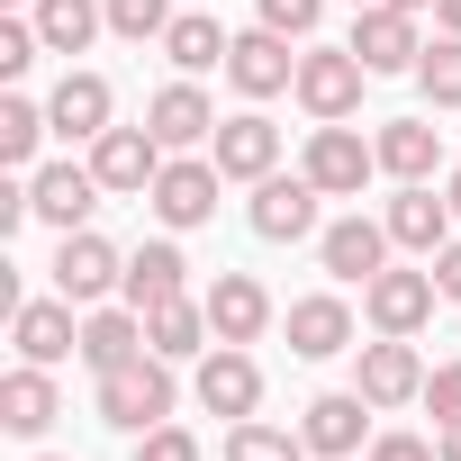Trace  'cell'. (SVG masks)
<instances>
[{
    "label": "cell",
    "instance_id": "cell-1",
    "mask_svg": "<svg viewBox=\"0 0 461 461\" xmlns=\"http://www.w3.org/2000/svg\"><path fill=\"white\" fill-rule=\"evenodd\" d=\"M100 425H118V434L172 425V362L163 353H136V362L100 371Z\"/></svg>",
    "mask_w": 461,
    "mask_h": 461
},
{
    "label": "cell",
    "instance_id": "cell-2",
    "mask_svg": "<svg viewBox=\"0 0 461 461\" xmlns=\"http://www.w3.org/2000/svg\"><path fill=\"white\" fill-rule=\"evenodd\" d=\"M362 82H371V64L353 55V46H308L299 55V109L326 127V118H353L362 109Z\"/></svg>",
    "mask_w": 461,
    "mask_h": 461
},
{
    "label": "cell",
    "instance_id": "cell-3",
    "mask_svg": "<svg viewBox=\"0 0 461 461\" xmlns=\"http://www.w3.org/2000/svg\"><path fill=\"white\" fill-rule=\"evenodd\" d=\"M299 172H308L326 199H362V181L380 172V145H362L344 118H326V127L308 136V163H299Z\"/></svg>",
    "mask_w": 461,
    "mask_h": 461
},
{
    "label": "cell",
    "instance_id": "cell-4",
    "mask_svg": "<svg viewBox=\"0 0 461 461\" xmlns=\"http://www.w3.org/2000/svg\"><path fill=\"white\" fill-rule=\"evenodd\" d=\"M127 281V254L109 245V236H91V226H73V236L55 245V290L73 299V308H91V299H109Z\"/></svg>",
    "mask_w": 461,
    "mask_h": 461
},
{
    "label": "cell",
    "instance_id": "cell-5",
    "mask_svg": "<svg viewBox=\"0 0 461 461\" xmlns=\"http://www.w3.org/2000/svg\"><path fill=\"white\" fill-rule=\"evenodd\" d=\"M317 199H326V190H317L308 172H290V181L272 172V181H254V208H245V217H254L263 245H299V236H317Z\"/></svg>",
    "mask_w": 461,
    "mask_h": 461
},
{
    "label": "cell",
    "instance_id": "cell-6",
    "mask_svg": "<svg viewBox=\"0 0 461 461\" xmlns=\"http://www.w3.org/2000/svg\"><path fill=\"white\" fill-rule=\"evenodd\" d=\"M226 82H236L245 100H272V91H299V55L281 28H245L236 46H226Z\"/></svg>",
    "mask_w": 461,
    "mask_h": 461
},
{
    "label": "cell",
    "instance_id": "cell-7",
    "mask_svg": "<svg viewBox=\"0 0 461 461\" xmlns=\"http://www.w3.org/2000/svg\"><path fill=\"white\" fill-rule=\"evenodd\" d=\"M91 172H100V190L145 199V190H154V172H163V136H154V127H109V136L91 145Z\"/></svg>",
    "mask_w": 461,
    "mask_h": 461
},
{
    "label": "cell",
    "instance_id": "cell-8",
    "mask_svg": "<svg viewBox=\"0 0 461 461\" xmlns=\"http://www.w3.org/2000/svg\"><path fill=\"white\" fill-rule=\"evenodd\" d=\"M217 163H199V154H181V163H163L154 172V190H145V208L163 217V226H208L217 217Z\"/></svg>",
    "mask_w": 461,
    "mask_h": 461
},
{
    "label": "cell",
    "instance_id": "cell-9",
    "mask_svg": "<svg viewBox=\"0 0 461 461\" xmlns=\"http://www.w3.org/2000/svg\"><path fill=\"white\" fill-rule=\"evenodd\" d=\"M344 46H353L371 73H416V55H425V46H416V10H398V0H371Z\"/></svg>",
    "mask_w": 461,
    "mask_h": 461
},
{
    "label": "cell",
    "instance_id": "cell-10",
    "mask_svg": "<svg viewBox=\"0 0 461 461\" xmlns=\"http://www.w3.org/2000/svg\"><path fill=\"white\" fill-rule=\"evenodd\" d=\"M10 344H19V362H64V353H82V326H73V299L55 290V299H19L10 308Z\"/></svg>",
    "mask_w": 461,
    "mask_h": 461
},
{
    "label": "cell",
    "instance_id": "cell-11",
    "mask_svg": "<svg viewBox=\"0 0 461 461\" xmlns=\"http://www.w3.org/2000/svg\"><path fill=\"white\" fill-rule=\"evenodd\" d=\"M199 407L208 416H254L263 407V371H254L245 344H208L199 353Z\"/></svg>",
    "mask_w": 461,
    "mask_h": 461
},
{
    "label": "cell",
    "instance_id": "cell-12",
    "mask_svg": "<svg viewBox=\"0 0 461 461\" xmlns=\"http://www.w3.org/2000/svg\"><path fill=\"white\" fill-rule=\"evenodd\" d=\"M145 127L163 136V154L217 145V109H208V91H199V82H163V91L145 100Z\"/></svg>",
    "mask_w": 461,
    "mask_h": 461
},
{
    "label": "cell",
    "instance_id": "cell-13",
    "mask_svg": "<svg viewBox=\"0 0 461 461\" xmlns=\"http://www.w3.org/2000/svg\"><path fill=\"white\" fill-rule=\"evenodd\" d=\"M434 272H380V281H362V317L380 326V335H416L425 317H434Z\"/></svg>",
    "mask_w": 461,
    "mask_h": 461
},
{
    "label": "cell",
    "instance_id": "cell-14",
    "mask_svg": "<svg viewBox=\"0 0 461 461\" xmlns=\"http://www.w3.org/2000/svg\"><path fill=\"white\" fill-rule=\"evenodd\" d=\"M371 407H407V398H425V362H416V344L407 335H380V344H362V380H353Z\"/></svg>",
    "mask_w": 461,
    "mask_h": 461
},
{
    "label": "cell",
    "instance_id": "cell-15",
    "mask_svg": "<svg viewBox=\"0 0 461 461\" xmlns=\"http://www.w3.org/2000/svg\"><path fill=\"white\" fill-rule=\"evenodd\" d=\"M317 263H326L335 281H380V272H389V226H371V217H335L326 236H317Z\"/></svg>",
    "mask_w": 461,
    "mask_h": 461
},
{
    "label": "cell",
    "instance_id": "cell-16",
    "mask_svg": "<svg viewBox=\"0 0 461 461\" xmlns=\"http://www.w3.org/2000/svg\"><path fill=\"white\" fill-rule=\"evenodd\" d=\"M28 199H37L46 226L73 236V226H91V208H100V172H91V163H46V172L28 181Z\"/></svg>",
    "mask_w": 461,
    "mask_h": 461
},
{
    "label": "cell",
    "instance_id": "cell-17",
    "mask_svg": "<svg viewBox=\"0 0 461 461\" xmlns=\"http://www.w3.org/2000/svg\"><path fill=\"white\" fill-rule=\"evenodd\" d=\"M208 326H217V344H254V335L272 326V290H263L254 272H217V290H208Z\"/></svg>",
    "mask_w": 461,
    "mask_h": 461
},
{
    "label": "cell",
    "instance_id": "cell-18",
    "mask_svg": "<svg viewBox=\"0 0 461 461\" xmlns=\"http://www.w3.org/2000/svg\"><path fill=\"white\" fill-rule=\"evenodd\" d=\"M272 163H281V127L272 118H217V172L226 181H272Z\"/></svg>",
    "mask_w": 461,
    "mask_h": 461
},
{
    "label": "cell",
    "instance_id": "cell-19",
    "mask_svg": "<svg viewBox=\"0 0 461 461\" xmlns=\"http://www.w3.org/2000/svg\"><path fill=\"white\" fill-rule=\"evenodd\" d=\"M380 226H389V245H407V254H443L452 245V199H434L425 181H407Z\"/></svg>",
    "mask_w": 461,
    "mask_h": 461
},
{
    "label": "cell",
    "instance_id": "cell-20",
    "mask_svg": "<svg viewBox=\"0 0 461 461\" xmlns=\"http://www.w3.org/2000/svg\"><path fill=\"white\" fill-rule=\"evenodd\" d=\"M46 127L73 136V145H100V136H109V82H100V73H64L55 100H46Z\"/></svg>",
    "mask_w": 461,
    "mask_h": 461
},
{
    "label": "cell",
    "instance_id": "cell-21",
    "mask_svg": "<svg viewBox=\"0 0 461 461\" xmlns=\"http://www.w3.org/2000/svg\"><path fill=\"white\" fill-rule=\"evenodd\" d=\"M290 353L299 362H335V353H353V308L344 299H290Z\"/></svg>",
    "mask_w": 461,
    "mask_h": 461
},
{
    "label": "cell",
    "instance_id": "cell-22",
    "mask_svg": "<svg viewBox=\"0 0 461 461\" xmlns=\"http://www.w3.org/2000/svg\"><path fill=\"white\" fill-rule=\"evenodd\" d=\"M64 416V398H55V380H46V362H19L10 380H0V425H10L19 443H37L46 425Z\"/></svg>",
    "mask_w": 461,
    "mask_h": 461
},
{
    "label": "cell",
    "instance_id": "cell-23",
    "mask_svg": "<svg viewBox=\"0 0 461 461\" xmlns=\"http://www.w3.org/2000/svg\"><path fill=\"white\" fill-rule=\"evenodd\" d=\"M362 425H371V398L362 389H326L317 407H308V452H326V461H344V452H362Z\"/></svg>",
    "mask_w": 461,
    "mask_h": 461
},
{
    "label": "cell",
    "instance_id": "cell-24",
    "mask_svg": "<svg viewBox=\"0 0 461 461\" xmlns=\"http://www.w3.org/2000/svg\"><path fill=\"white\" fill-rule=\"evenodd\" d=\"M181 272H190V263H181V245H136L118 290H127V308H136V317H154V308H172V299H181Z\"/></svg>",
    "mask_w": 461,
    "mask_h": 461
},
{
    "label": "cell",
    "instance_id": "cell-25",
    "mask_svg": "<svg viewBox=\"0 0 461 461\" xmlns=\"http://www.w3.org/2000/svg\"><path fill=\"white\" fill-rule=\"evenodd\" d=\"M136 353H154L136 308H91V317H82V362H91V371H118V362H136Z\"/></svg>",
    "mask_w": 461,
    "mask_h": 461
},
{
    "label": "cell",
    "instance_id": "cell-26",
    "mask_svg": "<svg viewBox=\"0 0 461 461\" xmlns=\"http://www.w3.org/2000/svg\"><path fill=\"white\" fill-rule=\"evenodd\" d=\"M371 145H380V172H398V181H434V163H443V136L425 118H389Z\"/></svg>",
    "mask_w": 461,
    "mask_h": 461
},
{
    "label": "cell",
    "instance_id": "cell-27",
    "mask_svg": "<svg viewBox=\"0 0 461 461\" xmlns=\"http://www.w3.org/2000/svg\"><path fill=\"white\" fill-rule=\"evenodd\" d=\"M145 344H154L163 362H190V353H208V344H217V326H208V299H172V308H154V317H145Z\"/></svg>",
    "mask_w": 461,
    "mask_h": 461
},
{
    "label": "cell",
    "instance_id": "cell-28",
    "mask_svg": "<svg viewBox=\"0 0 461 461\" xmlns=\"http://www.w3.org/2000/svg\"><path fill=\"white\" fill-rule=\"evenodd\" d=\"M226 46H236V37H226L208 10H190V19H172V28H163V55H172L181 73H226Z\"/></svg>",
    "mask_w": 461,
    "mask_h": 461
},
{
    "label": "cell",
    "instance_id": "cell-29",
    "mask_svg": "<svg viewBox=\"0 0 461 461\" xmlns=\"http://www.w3.org/2000/svg\"><path fill=\"white\" fill-rule=\"evenodd\" d=\"M100 19H109V10H91V0H37V37H46V55H82V46L100 37Z\"/></svg>",
    "mask_w": 461,
    "mask_h": 461
},
{
    "label": "cell",
    "instance_id": "cell-30",
    "mask_svg": "<svg viewBox=\"0 0 461 461\" xmlns=\"http://www.w3.org/2000/svg\"><path fill=\"white\" fill-rule=\"evenodd\" d=\"M226 461H308V434H281V425L236 416V425H226Z\"/></svg>",
    "mask_w": 461,
    "mask_h": 461
},
{
    "label": "cell",
    "instance_id": "cell-31",
    "mask_svg": "<svg viewBox=\"0 0 461 461\" xmlns=\"http://www.w3.org/2000/svg\"><path fill=\"white\" fill-rule=\"evenodd\" d=\"M416 82H425L434 109H461V37H434V46L416 55Z\"/></svg>",
    "mask_w": 461,
    "mask_h": 461
},
{
    "label": "cell",
    "instance_id": "cell-32",
    "mask_svg": "<svg viewBox=\"0 0 461 461\" xmlns=\"http://www.w3.org/2000/svg\"><path fill=\"white\" fill-rule=\"evenodd\" d=\"M46 136V109L37 100H0V163H28Z\"/></svg>",
    "mask_w": 461,
    "mask_h": 461
},
{
    "label": "cell",
    "instance_id": "cell-33",
    "mask_svg": "<svg viewBox=\"0 0 461 461\" xmlns=\"http://www.w3.org/2000/svg\"><path fill=\"white\" fill-rule=\"evenodd\" d=\"M109 28L127 37V46H163V28H172V0H109Z\"/></svg>",
    "mask_w": 461,
    "mask_h": 461
},
{
    "label": "cell",
    "instance_id": "cell-34",
    "mask_svg": "<svg viewBox=\"0 0 461 461\" xmlns=\"http://www.w3.org/2000/svg\"><path fill=\"white\" fill-rule=\"evenodd\" d=\"M254 10H263V28H281V37L299 46V37H317V19H326V0H254Z\"/></svg>",
    "mask_w": 461,
    "mask_h": 461
},
{
    "label": "cell",
    "instance_id": "cell-35",
    "mask_svg": "<svg viewBox=\"0 0 461 461\" xmlns=\"http://www.w3.org/2000/svg\"><path fill=\"white\" fill-rule=\"evenodd\" d=\"M37 55H46V37H37V19H28V28H19V19H0V82H19V73H28Z\"/></svg>",
    "mask_w": 461,
    "mask_h": 461
},
{
    "label": "cell",
    "instance_id": "cell-36",
    "mask_svg": "<svg viewBox=\"0 0 461 461\" xmlns=\"http://www.w3.org/2000/svg\"><path fill=\"white\" fill-rule=\"evenodd\" d=\"M425 407H434V425H461V362L425 371Z\"/></svg>",
    "mask_w": 461,
    "mask_h": 461
},
{
    "label": "cell",
    "instance_id": "cell-37",
    "mask_svg": "<svg viewBox=\"0 0 461 461\" xmlns=\"http://www.w3.org/2000/svg\"><path fill=\"white\" fill-rule=\"evenodd\" d=\"M136 461H199V443L181 425H154V434H136Z\"/></svg>",
    "mask_w": 461,
    "mask_h": 461
},
{
    "label": "cell",
    "instance_id": "cell-38",
    "mask_svg": "<svg viewBox=\"0 0 461 461\" xmlns=\"http://www.w3.org/2000/svg\"><path fill=\"white\" fill-rule=\"evenodd\" d=\"M362 461H443V452H434L425 434H380V443H371Z\"/></svg>",
    "mask_w": 461,
    "mask_h": 461
},
{
    "label": "cell",
    "instance_id": "cell-39",
    "mask_svg": "<svg viewBox=\"0 0 461 461\" xmlns=\"http://www.w3.org/2000/svg\"><path fill=\"white\" fill-rule=\"evenodd\" d=\"M434 290H443V299H461V236L434 254Z\"/></svg>",
    "mask_w": 461,
    "mask_h": 461
},
{
    "label": "cell",
    "instance_id": "cell-40",
    "mask_svg": "<svg viewBox=\"0 0 461 461\" xmlns=\"http://www.w3.org/2000/svg\"><path fill=\"white\" fill-rule=\"evenodd\" d=\"M434 19H443V37H461V0H434Z\"/></svg>",
    "mask_w": 461,
    "mask_h": 461
},
{
    "label": "cell",
    "instance_id": "cell-41",
    "mask_svg": "<svg viewBox=\"0 0 461 461\" xmlns=\"http://www.w3.org/2000/svg\"><path fill=\"white\" fill-rule=\"evenodd\" d=\"M434 452H443V461H461V425H443V443H434Z\"/></svg>",
    "mask_w": 461,
    "mask_h": 461
},
{
    "label": "cell",
    "instance_id": "cell-42",
    "mask_svg": "<svg viewBox=\"0 0 461 461\" xmlns=\"http://www.w3.org/2000/svg\"><path fill=\"white\" fill-rule=\"evenodd\" d=\"M443 199H452V217H461V172H452V181H443Z\"/></svg>",
    "mask_w": 461,
    "mask_h": 461
},
{
    "label": "cell",
    "instance_id": "cell-43",
    "mask_svg": "<svg viewBox=\"0 0 461 461\" xmlns=\"http://www.w3.org/2000/svg\"><path fill=\"white\" fill-rule=\"evenodd\" d=\"M398 10H434V0H398Z\"/></svg>",
    "mask_w": 461,
    "mask_h": 461
},
{
    "label": "cell",
    "instance_id": "cell-44",
    "mask_svg": "<svg viewBox=\"0 0 461 461\" xmlns=\"http://www.w3.org/2000/svg\"><path fill=\"white\" fill-rule=\"evenodd\" d=\"M353 10H371V0H353Z\"/></svg>",
    "mask_w": 461,
    "mask_h": 461
}]
</instances>
